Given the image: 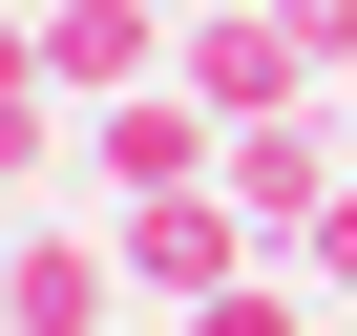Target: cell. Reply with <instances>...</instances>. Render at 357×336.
Segmentation results:
<instances>
[{
  "mask_svg": "<svg viewBox=\"0 0 357 336\" xmlns=\"http://www.w3.org/2000/svg\"><path fill=\"white\" fill-rule=\"evenodd\" d=\"M168 84H190L211 126H273V105H315V43H294V0H190Z\"/></svg>",
  "mask_w": 357,
  "mask_h": 336,
  "instance_id": "cell-1",
  "label": "cell"
},
{
  "mask_svg": "<svg viewBox=\"0 0 357 336\" xmlns=\"http://www.w3.org/2000/svg\"><path fill=\"white\" fill-rule=\"evenodd\" d=\"M22 43H43V84H63V105H126V84H168L190 0H22Z\"/></svg>",
  "mask_w": 357,
  "mask_h": 336,
  "instance_id": "cell-2",
  "label": "cell"
},
{
  "mask_svg": "<svg viewBox=\"0 0 357 336\" xmlns=\"http://www.w3.org/2000/svg\"><path fill=\"white\" fill-rule=\"evenodd\" d=\"M211 168H231V126L190 105V84H126V105H84V190H211Z\"/></svg>",
  "mask_w": 357,
  "mask_h": 336,
  "instance_id": "cell-3",
  "label": "cell"
},
{
  "mask_svg": "<svg viewBox=\"0 0 357 336\" xmlns=\"http://www.w3.org/2000/svg\"><path fill=\"white\" fill-rule=\"evenodd\" d=\"M211 190H231L252 231H294V252H315V211L357 190V147H336V105H273V126H231V168H211Z\"/></svg>",
  "mask_w": 357,
  "mask_h": 336,
  "instance_id": "cell-4",
  "label": "cell"
},
{
  "mask_svg": "<svg viewBox=\"0 0 357 336\" xmlns=\"http://www.w3.org/2000/svg\"><path fill=\"white\" fill-rule=\"evenodd\" d=\"M105 315H126V252L105 231H63V211L0 231V336H105Z\"/></svg>",
  "mask_w": 357,
  "mask_h": 336,
  "instance_id": "cell-5",
  "label": "cell"
},
{
  "mask_svg": "<svg viewBox=\"0 0 357 336\" xmlns=\"http://www.w3.org/2000/svg\"><path fill=\"white\" fill-rule=\"evenodd\" d=\"M231 273H252V211H231V190H147V211H126V294H147V315H190V294H231Z\"/></svg>",
  "mask_w": 357,
  "mask_h": 336,
  "instance_id": "cell-6",
  "label": "cell"
},
{
  "mask_svg": "<svg viewBox=\"0 0 357 336\" xmlns=\"http://www.w3.org/2000/svg\"><path fill=\"white\" fill-rule=\"evenodd\" d=\"M63 168H84V105L43 84V43H22V22H0V211H43Z\"/></svg>",
  "mask_w": 357,
  "mask_h": 336,
  "instance_id": "cell-7",
  "label": "cell"
},
{
  "mask_svg": "<svg viewBox=\"0 0 357 336\" xmlns=\"http://www.w3.org/2000/svg\"><path fill=\"white\" fill-rule=\"evenodd\" d=\"M168 336H315V315H294V273H231V294H190Z\"/></svg>",
  "mask_w": 357,
  "mask_h": 336,
  "instance_id": "cell-8",
  "label": "cell"
},
{
  "mask_svg": "<svg viewBox=\"0 0 357 336\" xmlns=\"http://www.w3.org/2000/svg\"><path fill=\"white\" fill-rule=\"evenodd\" d=\"M294 43H315V84H357V0H294Z\"/></svg>",
  "mask_w": 357,
  "mask_h": 336,
  "instance_id": "cell-9",
  "label": "cell"
},
{
  "mask_svg": "<svg viewBox=\"0 0 357 336\" xmlns=\"http://www.w3.org/2000/svg\"><path fill=\"white\" fill-rule=\"evenodd\" d=\"M315 273H336V294H357V190H336V211H315Z\"/></svg>",
  "mask_w": 357,
  "mask_h": 336,
  "instance_id": "cell-10",
  "label": "cell"
}]
</instances>
